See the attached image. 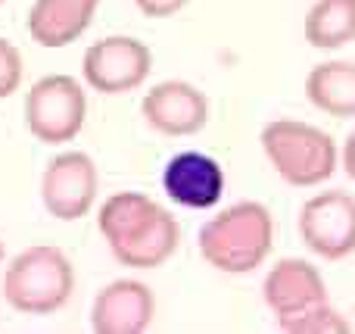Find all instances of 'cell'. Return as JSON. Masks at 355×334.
<instances>
[{"instance_id": "1", "label": "cell", "mask_w": 355, "mask_h": 334, "mask_svg": "<svg viewBox=\"0 0 355 334\" xmlns=\"http://www.w3.org/2000/svg\"><path fill=\"white\" fill-rule=\"evenodd\" d=\"M97 228L110 253L128 269H159L181 247V225L159 200L119 191L103 200Z\"/></svg>"}, {"instance_id": "2", "label": "cell", "mask_w": 355, "mask_h": 334, "mask_svg": "<svg viewBox=\"0 0 355 334\" xmlns=\"http://www.w3.org/2000/svg\"><path fill=\"white\" fill-rule=\"evenodd\" d=\"M196 247L215 272L250 275L275 250V216L259 200L231 203L202 222Z\"/></svg>"}, {"instance_id": "3", "label": "cell", "mask_w": 355, "mask_h": 334, "mask_svg": "<svg viewBox=\"0 0 355 334\" xmlns=\"http://www.w3.org/2000/svg\"><path fill=\"white\" fill-rule=\"evenodd\" d=\"M259 144L271 169L290 187H318L340 166L334 135L306 119H271L259 135Z\"/></svg>"}, {"instance_id": "4", "label": "cell", "mask_w": 355, "mask_h": 334, "mask_svg": "<svg viewBox=\"0 0 355 334\" xmlns=\"http://www.w3.org/2000/svg\"><path fill=\"white\" fill-rule=\"evenodd\" d=\"M75 266L53 244L25 247L3 272V297L22 316H50L72 300Z\"/></svg>"}, {"instance_id": "5", "label": "cell", "mask_w": 355, "mask_h": 334, "mask_svg": "<svg viewBox=\"0 0 355 334\" xmlns=\"http://www.w3.org/2000/svg\"><path fill=\"white\" fill-rule=\"evenodd\" d=\"M87 119L85 87L72 75H44L25 94V125L41 144L60 147V144L78 137Z\"/></svg>"}, {"instance_id": "6", "label": "cell", "mask_w": 355, "mask_h": 334, "mask_svg": "<svg viewBox=\"0 0 355 334\" xmlns=\"http://www.w3.org/2000/svg\"><path fill=\"white\" fill-rule=\"evenodd\" d=\"M300 237L318 260L337 262L355 253V197L343 187L318 191L300 210Z\"/></svg>"}, {"instance_id": "7", "label": "cell", "mask_w": 355, "mask_h": 334, "mask_svg": "<svg viewBox=\"0 0 355 334\" xmlns=\"http://www.w3.org/2000/svg\"><path fill=\"white\" fill-rule=\"evenodd\" d=\"M81 72L97 94H128L150 78L153 50L135 35L100 37L81 56Z\"/></svg>"}, {"instance_id": "8", "label": "cell", "mask_w": 355, "mask_h": 334, "mask_svg": "<svg viewBox=\"0 0 355 334\" xmlns=\"http://www.w3.org/2000/svg\"><path fill=\"white\" fill-rule=\"evenodd\" d=\"M100 172L85 150H66L53 156L41 175V203L60 222H78L97 203Z\"/></svg>"}, {"instance_id": "9", "label": "cell", "mask_w": 355, "mask_h": 334, "mask_svg": "<svg viewBox=\"0 0 355 334\" xmlns=\"http://www.w3.org/2000/svg\"><path fill=\"white\" fill-rule=\"evenodd\" d=\"M144 122L166 137H190L206 128L209 97L184 78H168L153 85L141 100Z\"/></svg>"}, {"instance_id": "10", "label": "cell", "mask_w": 355, "mask_h": 334, "mask_svg": "<svg viewBox=\"0 0 355 334\" xmlns=\"http://www.w3.org/2000/svg\"><path fill=\"white\" fill-rule=\"evenodd\" d=\"M153 319L156 294L137 278L110 281L91 303V328L97 334H144Z\"/></svg>"}, {"instance_id": "11", "label": "cell", "mask_w": 355, "mask_h": 334, "mask_svg": "<svg viewBox=\"0 0 355 334\" xmlns=\"http://www.w3.org/2000/svg\"><path fill=\"white\" fill-rule=\"evenodd\" d=\"M262 300L275 312V319L302 312L309 306L327 300L324 275H321V269L315 262L302 260V256H284L265 272Z\"/></svg>"}, {"instance_id": "12", "label": "cell", "mask_w": 355, "mask_h": 334, "mask_svg": "<svg viewBox=\"0 0 355 334\" xmlns=\"http://www.w3.org/2000/svg\"><path fill=\"white\" fill-rule=\"evenodd\" d=\"M162 191L187 210H212L225 194V169L215 156L200 150H184L172 156L162 172Z\"/></svg>"}, {"instance_id": "13", "label": "cell", "mask_w": 355, "mask_h": 334, "mask_svg": "<svg viewBox=\"0 0 355 334\" xmlns=\"http://www.w3.org/2000/svg\"><path fill=\"white\" fill-rule=\"evenodd\" d=\"M100 0H35L28 10V35L47 50L69 47L91 28Z\"/></svg>"}, {"instance_id": "14", "label": "cell", "mask_w": 355, "mask_h": 334, "mask_svg": "<svg viewBox=\"0 0 355 334\" xmlns=\"http://www.w3.org/2000/svg\"><path fill=\"white\" fill-rule=\"evenodd\" d=\"M306 100L331 119H355V62L327 60L309 69Z\"/></svg>"}, {"instance_id": "15", "label": "cell", "mask_w": 355, "mask_h": 334, "mask_svg": "<svg viewBox=\"0 0 355 334\" xmlns=\"http://www.w3.org/2000/svg\"><path fill=\"white\" fill-rule=\"evenodd\" d=\"M302 35L315 50H340L355 41V0H315L302 19Z\"/></svg>"}, {"instance_id": "16", "label": "cell", "mask_w": 355, "mask_h": 334, "mask_svg": "<svg viewBox=\"0 0 355 334\" xmlns=\"http://www.w3.org/2000/svg\"><path fill=\"white\" fill-rule=\"evenodd\" d=\"M277 328L287 334H349L352 322L337 306H331V300H324V303H315L302 312L277 319Z\"/></svg>"}, {"instance_id": "17", "label": "cell", "mask_w": 355, "mask_h": 334, "mask_svg": "<svg viewBox=\"0 0 355 334\" xmlns=\"http://www.w3.org/2000/svg\"><path fill=\"white\" fill-rule=\"evenodd\" d=\"M25 78V60L19 53V47L6 37H0V100L12 97L22 87Z\"/></svg>"}, {"instance_id": "18", "label": "cell", "mask_w": 355, "mask_h": 334, "mask_svg": "<svg viewBox=\"0 0 355 334\" xmlns=\"http://www.w3.org/2000/svg\"><path fill=\"white\" fill-rule=\"evenodd\" d=\"M190 0H135V6L144 12L147 19H168L175 12H181Z\"/></svg>"}, {"instance_id": "19", "label": "cell", "mask_w": 355, "mask_h": 334, "mask_svg": "<svg viewBox=\"0 0 355 334\" xmlns=\"http://www.w3.org/2000/svg\"><path fill=\"white\" fill-rule=\"evenodd\" d=\"M340 169L355 181V131L346 137L343 147H340Z\"/></svg>"}, {"instance_id": "20", "label": "cell", "mask_w": 355, "mask_h": 334, "mask_svg": "<svg viewBox=\"0 0 355 334\" xmlns=\"http://www.w3.org/2000/svg\"><path fill=\"white\" fill-rule=\"evenodd\" d=\"M0 262H3V241H0Z\"/></svg>"}, {"instance_id": "21", "label": "cell", "mask_w": 355, "mask_h": 334, "mask_svg": "<svg viewBox=\"0 0 355 334\" xmlns=\"http://www.w3.org/2000/svg\"><path fill=\"white\" fill-rule=\"evenodd\" d=\"M0 3H3V0H0Z\"/></svg>"}]
</instances>
